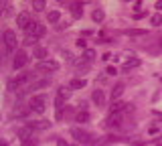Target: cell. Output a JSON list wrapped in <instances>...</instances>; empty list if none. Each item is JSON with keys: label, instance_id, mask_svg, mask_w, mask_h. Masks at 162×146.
<instances>
[{"label": "cell", "instance_id": "obj_28", "mask_svg": "<svg viewBox=\"0 0 162 146\" xmlns=\"http://www.w3.org/2000/svg\"><path fill=\"white\" fill-rule=\"evenodd\" d=\"M47 8V4L43 2V0H33V10H37V12H43Z\"/></svg>", "mask_w": 162, "mask_h": 146}, {"label": "cell", "instance_id": "obj_46", "mask_svg": "<svg viewBox=\"0 0 162 146\" xmlns=\"http://www.w3.org/2000/svg\"><path fill=\"white\" fill-rule=\"evenodd\" d=\"M160 83H162V79H160Z\"/></svg>", "mask_w": 162, "mask_h": 146}, {"label": "cell", "instance_id": "obj_37", "mask_svg": "<svg viewBox=\"0 0 162 146\" xmlns=\"http://www.w3.org/2000/svg\"><path fill=\"white\" fill-rule=\"evenodd\" d=\"M116 67H108V69H105V75H116Z\"/></svg>", "mask_w": 162, "mask_h": 146}, {"label": "cell", "instance_id": "obj_40", "mask_svg": "<svg viewBox=\"0 0 162 146\" xmlns=\"http://www.w3.org/2000/svg\"><path fill=\"white\" fill-rule=\"evenodd\" d=\"M152 116L158 118V120H162V112H158V110H152Z\"/></svg>", "mask_w": 162, "mask_h": 146}, {"label": "cell", "instance_id": "obj_36", "mask_svg": "<svg viewBox=\"0 0 162 146\" xmlns=\"http://www.w3.org/2000/svg\"><path fill=\"white\" fill-rule=\"evenodd\" d=\"M67 27H69V23H59L57 24V31H65Z\"/></svg>", "mask_w": 162, "mask_h": 146}, {"label": "cell", "instance_id": "obj_41", "mask_svg": "<svg viewBox=\"0 0 162 146\" xmlns=\"http://www.w3.org/2000/svg\"><path fill=\"white\" fill-rule=\"evenodd\" d=\"M154 8H156V10H162V0H158V2L154 4Z\"/></svg>", "mask_w": 162, "mask_h": 146}, {"label": "cell", "instance_id": "obj_20", "mask_svg": "<svg viewBox=\"0 0 162 146\" xmlns=\"http://www.w3.org/2000/svg\"><path fill=\"white\" fill-rule=\"evenodd\" d=\"M59 18H61V10H49L47 12V20H49V23H59Z\"/></svg>", "mask_w": 162, "mask_h": 146}, {"label": "cell", "instance_id": "obj_26", "mask_svg": "<svg viewBox=\"0 0 162 146\" xmlns=\"http://www.w3.org/2000/svg\"><path fill=\"white\" fill-rule=\"evenodd\" d=\"M59 97H63V100H69V97H71V87H65V85H61V87H59Z\"/></svg>", "mask_w": 162, "mask_h": 146}, {"label": "cell", "instance_id": "obj_43", "mask_svg": "<svg viewBox=\"0 0 162 146\" xmlns=\"http://www.w3.org/2000/svg\"><path fill=\"white\" fill-rule=\"evenodd\" d=\"M156 43H158V49H160V51H162V35H160V37H158V41H156Z\"/></svg>", "mask_w": 162, "mask_h": 146}, {"label": "cell", "instance_id": "obj_11", "mask_svg": "<svg viewBox=\"0 0 162 146\" xmlns=\"http://www.w3.org/2000/svg\"><path fill=\"white\" fill-rule=\"evenodd\" d=\"M33 130H37V128H35V122H31L27 128H20V130H16V136H18V140L23 142V140H27V138H31V136H33Z\"/></svg>", "mask_w": 162, "mask_h": 146}, {"label": "cell", "instance_id": "obj_45", "mask_svg": "<svg viewBox=\"0 0 162 146\" xmlns=\"http://www.w3.org/2000/svg\"><path fill=\"white\" fill-rule=\"evenodd\" d=\"M59 146H67L65 142H63V140H59Z\"/></svg>", "mask_w": 162, "mask_h": 146}, {"label": "cell", "instance_id": "obj_1", "mask_svg": "<svg viewBox=\"0 0 162 146\" xmlns=\"http://www.w3.org/2000/svg\"><path fill=\"white\" fill-rule=\"evenodd\" d=\"M71 136H73L79 144H91V142H95V136H93L91 132L83 130V128H71Z\"/></svg>", "mask_w": 162, "mask_h": 146}, {"label": "cell", "instance_id": "obj_32", "mask_svg": "<svg viewBox=\"0 0 162 146\" xmlns=\"http://www.w3.org/2000/svg\"><path fill=\"white\" fill-rule=\"evenodd\" d=\"M20 144H23V146H37V138H33V136H31V138L23 140V142H20Z\"/></svg>", "mask_w": 162, "mask_h": 146}, {"label": "cell", "instance_id": "obj_42", "mask_svg": "<svg viewBox=\"0 0 162 146\" xmlns=\"http://www.w3.org/2000/svg\"><path fill=\"white\" fill-rule=\"evenodd\" d=\"M134 8H136V10H140V8H142V2H134ZM140 12H142V10H140Z\"/></svg>", "mask_w": 162, "mask_h": 146}, {"label": "cell", "instance_id": "obj_27", "mask_svg": "<svg viewBox=\"0 0 162 146\" xmlns=\"http://www.w3.org/2000/svg\"><path fill=\"white\" fill-rule=\"evenodd\" d=\"M35 128H37V130H49L51 122H49V120H39V122H35Z\"/></svg>", "mask_w": 162, "mask_h": 146}, {"label": "cell", "instance_id": "obj_2", "mask_svg": "<svg viewBox=\"0 0 162 146\" xmlns=\"http://www.w3.org/2000/svg\"><path fill=\"white\" fill-rule=\"evenodd\" d=\"M124 114H126V112H120V114H109L108 120H105V126L114 128V130H120L124 124H126V122H124Z\"/></svg>", "mask_w": 162, "mask_h": 146}, {"label": "cell", "instance_id": "obj_19", "mask_svg": "<svg viewBox=\"0 0 162 146\" xmlns=\"http://www.w3.org/2000/svg\"><path fill=\"white\" fill-rule=\"evenodd\" d=\"M91 18H93V23H104V20H105V12L101 10V8H95V10L91 12Z\"/></svg>", "mask_w": 162, "mask_h": 146}, {"label": "cell", "instance_id": "obj_10", "mask_svg": "<svg viewBox=\"0 0 162 146\" xmlns=\"http://www.w3.org/2000/svg\"><path fill=\"white\" fill-rule=\"evenodd\" d=\"M31 112H33L31 106H16V108H12V112H10V118H27Z\"/></svg>", "mask_w": 162, "mask_h": 146}, {"label": "cell", "instance_id": "obj_21", "mask_svg": "<svg viewBox=\"0 0 162 146\" xmlns=\"http://www.w3.org/2000/svg\"><path fill=\"white\" fill-rule=\"evenodd\" d=\"M33 55H35V59H41V61H45V59H47V49H45V47H35Z\"/></svg>", "mask_w": 162, "mask_h": 146}, {"label": "cell", "instance_id": "obj_33", "mask_svg": "<svg viewBox=\"0 0 162 146\" xmlns=\"http://www.w3.org/2000/svg\"><path fill=\"white\" fill-rule=\"evenodd\" d=\"M10 10H12L10 4H8V2H2V14H4V16H8V14H10Z\"/></svg>", "mask_w": 162, "mask_h": 146}, {"label": "cell", "instance_id": "obj_8", "mask_svg": "<svg viewBox=\"0 0 162 146\" xmlns=\"http://www.w3.org/2000/svg\"><path fill=\"white\" fill-rule=\"evenodd\" d=\"M31 23H33V20H31V14H28V12H18V14H16V27H18V29L27 31Z\"/></svg>", "mask_w": 162, "mask_h": 146}, {"label": "cell", "instance_id": "obj_31", "mask_svg": "<svg viewBox=\"0 0 162 146\" xmlns=\"http://www.w3.org/2000/svg\"><path fill=\"white\" fill-rule=\"evenodd\" d=\"M37 41H39V39H37V37H31V35H27V37H24V43H23V45L31 47V45H35Z\"/></svg>", "mask_w": 162, "mask_h": 146}, {"label": "cell", "instance_id": "obj_24", "mask_svg": "<svg viewBox=\"0 0 162 146\" xmlns=\"http://www.w3.org/2000/svg\"><path fill=\"white\" fill-rule=\"evenodd\" d=\"M75 122H77V124L89 122V114H87V112H77V116H75Z\"/></svg>", "mask_w": 162, "mask_h": 146}, {"label": "cell", "instance_id": "obj_7", "mask_svg": "<svg viewBox=\"0 0 162 146\" xmlns=\"http://www.w3.org/2000/svg\"><path fill=\"white\" fill-rule=\"evenodd\" d=\"M28 61V55L24 53V51H18V53L14 55V59H12V69H23L24 65H27Z\"/></svg>", "mask_w": 162, "mask_h": 146}, {"label": "cell", "instance_id": "obj_12", "mask_svg": "<svg viewBox=\"0 0 162 146\" xmlns=\"http://www.w3.org/2000/svg\"><path fill=\"white\" fill-rule=\"evenodd\" d=\"M51 85V79L49 77H43V79H39V81H35V83H31L24 91H37V89H45V87H49Z\"/></svg>", "mask_w": 162, "mask_h": 146}, {"label": "cell", "instance_id": "obj_34", "mask_svg": "<svg viewBox=\"0 0 162 146\" xmlns=\"http://www.w3.org/2000/svg\"><path fill=\"white\" fill-rule=\"evenodd\" d=\"M75 45H77V47H81V49H87V41H85V39H77V43H75Z\"/></svg>", "mask_w": 162, "mask_h": 146}, {"label": "cell", "instance_id": "obj_4", "mask_svg": "<svg viewBox=\"0 0 162 146\" xmlns=\"http://www.w3.org/2000/svg\"><path fill=\"white\" fill-rule=\"evenodd\" d=\"M2 41H4V47H6L8 51H14L16 45H18V39H16L14 31H4L2 33Z\"/></svg>", "mask_w": 162, "mask_h": 146}, {"label": "cell", "instance_id": "obj_38", "mask_svg": "<svg viewBox=\"0 0 162 146\" xmlns=\"http://www.w3.org/2000/svg\"><path fill=\"white\" fill-rule=\"evenodd\" d=\"M79 110L81 112H87V102H79Z\"/></svg>", "mask_w": 162, "mask_h": 146}, {"label": "cell", "instance_id": "obj_23", "mask_svg": "<svg viewBox=\"0 0 162 146\" xmlns=\"http://www.w3.org/2000/svg\"><path fill=\"white\" fill-rule=\"evenodd\" d=\"M95 57H97V55H95V49H85V51H83V57H81V59H85L87 63H91Z\"/></svg>", "mask_w": 162, "mask_h": 146}, {"label": "cell", "instance_id": "obj_15", "mask_svg": "<svg viewBox=\"0 0 162 146\" xmlns=\"http://www.w3.org/2000/svg\"><path fill=\"white\" fill-rule=\"evenodd\" d=\"M109 110H112V114H120V112H126L128 110V104H124V102H120V100L112 102V108H109Z\"/></svg>", "mask_w": 162, "mask_h": 146}, {"label": "cell", "instance_id": "obj_35", "mask_svg": "<svg viewBox=\"0 0 162 146\" xmlns=\"http://www.w3.org/2000/svg\"><path fill=\"white\" fill-rule=\"evenodd\" d=\"M146 14H148L146 10H144V12H136V14H134V18H136V20H140V18H144Z\"/></svg>", "mask_w": 162, "mask_h": 146}, {"label": "cell", "instance_id": "obj_39", "mask_svg": "<svg viewBox=\"0 0 162 146\" xmlns=\"http://www.w3.org/2000/svg\"><path fill=\"white\" fill-rule=\"evenodd\" d=\"M148 132H150V134H158V132H160V126H152Z\"/></svg>", "mask_w": 162, "mask_h": 146}, {"label": "cell", "instance_id": "obj_25", "mask_svg": "<svg viewBox=\"0 0 162 146\" xmlns=\"http://www.w3.org/2000/svg\"><path fill=\"white\" fill-rule=\"evenodd\" d=\"M18 89H20V81L16 79V77L8 81V91H12V93H14V91H18Z\"/></svg>", "mask_w": 162, "mask_h": 146}, {"label": "cell", "instance_id": "obj_29", "mask_svg": "<svg viewBox=\"0 0 162 146\" xmlns=\"http://www.w3.org/2000/svg\"><path fill=\"white\" fill-rule=\"evenodd\" d=\"M61 57L65 59L67 63H73V55H71V51H67V49H63L61 51Z\"/></svg>", "mask_w": 162, "mask_h": 146}, {"label": "cell", "instance_id": "obj_17", "mask_svg": "<svg viewBox=\"0 0 162 146\" xmlns=\"http://www.w3.org/2000/svg\"><path fill=\"white\" fill-rule=\"evenodd\" d=\"M85 85H87V81H85L83 77H75V79H71L69 87H71V89H83Z\"/></svg>", "mask_w": 162, "mask_h": 146}, {"label": "cell", "instance_id": "obj_13", "mask_svg": "<svg viewBox=\"0 0 162 146\" xmlns=\"http://www.w3.org/2000/svg\"><path fill=\"white\" fill-rule=\"evenodd\" d=\"M142 65V59H128L126 63H124V67H122V71L124 73H128V71H132V69H136V67H140Z\"/></svg>", "mask_w": 162, "mask_h": 146}, {"label": "cell", "instance_id": "obj_9", "mask_svg": "<svg viewBox=\"0 0 162 146\" xmlns=\"http://www.w3.org/2000/svg\"><path fill=\"white\" fill-rule=\"evenodd\" d=\"M91 100L95 102V106H97V108H104V106H105V102H108V97H105V91H104V89H93Z\"/></svg>", "mask_w": 162, "mask_h": 146}, {"label": "cell", "instance_id": "obj_3", "mask_svg": "<svg viewBox=\"0 0 162 146\" xmlns=\"http://www.w3.org/2000/svg\"><path fill=\"white\" fill-rule=\"evenodd\" d=\"M28 106H31L33 112H37V114H43V112L47 110V97H45V96H35V97H31Z\"/></svg>", "mask_w": 162, "mask_h": 146}, {"label": "cell", "instance_id": "obj_44", "mask_svg": "<svg viewBox=\"0 0 162 146\" xmlns=\"http://www.w3.org/2000/svg\"><path fill=\"white\" fill-rule=\"evenodd\" d=\"M0 146H8V142H6V140H2V142H0Z\"/></svg>", "mask_w": 162, "mask_h": 146}, {"label": "cell", "instance_id": "obj_14", "mask_svg": "<svg viewBox=\"0 0 162 146\" xmlns=\"http://www.w3.org/2000/svg\"><path fill=\"white\" fill-rule=\"evenodd\" d=\"M124 91H126V85H124V83H118L116 87L112 89V102H118V100L122 97V93H124Z\"/></svg>", "mask_w": 162, "mask_h": 146}, {"label": "cell", "instance_id": "obj_6", "mask_svg": "<svg viewBox=\"0 0 162 146\" xmlns=\"http://www.w3.org/2000/svg\"><path fill=\"white\" fill-rule=\"evenodd\" d=\"M47 33V27H43V24H39V23H35L33 20L31 24H28V29H27V35H31V37H37V39H41L43 35Z\"/></svg>", "mask_w": 162, "mask_h": 146}, {"label": "cell", "instance_id": "obj_5", "mask_svg": "<svg viewBox=\"0 0 162 146\" xmlns=\"http://www.w3.org/2000/svg\"><path fill=\"white\" fill-rule=\"evenodd\" d=\"M59 69V63L53 61V59H45V61H39L37 65V71H43V73H53Z\"/></svg>", "mask_w": 162, "mask_h": 146}, {"label": "cell", "instance_id": "obj_30", "mask_svg": "<svg viewBox=\"0 0 162 146\" xmlns=\"http://www.w3.org/2000/svg\"><path fill=\"white\" fill-rule=\"evenodd\" d=\"M150 23H152V27H160L162 24V14H154L150 18Z\"/></svg>", "mask_w": 162, "mask_h": 146}, {"label": "cell", "instance_id": "obj_16", "mask_svg": "<svg viewBox=\"0 0 162 146\" xmlns=\"http://www.w3.org/2000/svg\"><path fill=\"white\" fill-rule=\"evenodd\" d=\"M69 6H71V12H73L75 18H81V16H83V4H79V2H71Z\"/></svg>", "mask_w": 162, "mask_h": 146}, {"label": "cell", "instance_id": "obj_18", "mask_svg": "<svg viewBox=\"0 0 162 146\" xmlns=\"http://www.w3.org/2000/svg\"><path fill=\"white\" fill-rule=\"evenodd\" d=\"M75 69H77L79 75H83V73H87V71H89V63L85 61V59H79V61L75 63Z\"/></svg>", "mask_w": 162, "mask_h": 146}, {"label": "cell", "instance_id": "obj_22", "mask_svg": "<svg viewBox=\"0 0 162 146\" xmlns=\"http://www.w3.org/2000/svg\"><path fill=\"white\" fill-rule=\"evenodd\" d=\"M124 33L130 37H146L148 35V31H144V29H130V31H124Z\"/></svg>", "mask_w": 162, "mask_h": 146}]
</instances>
